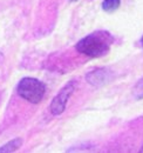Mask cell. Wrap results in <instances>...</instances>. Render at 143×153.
<instances>
[{
  "instance_id": "6da1fadb",
  "label": "cell",
  "mask_w": 143,
  "mask_h": 153,
  "mask_svg": "<svg viewBox=\"0 0 143 153\" xmlns=\"http://www.w3.org/2000/svg\"><path fill=\"white\" fill-rule=\"evenodd\" d=\"M114 38L108 32H94L77 41L75 48L79 53L89 58H102L110 51Z\"/></svg>"
},
{
  "instance_id": "7a4b0ae2",
  "label": "cell",
  "mask_w": 143,
  "mask_h": 153,
  "mask_svg": "<svg viewBox=\"0 0 143 153\" xmlns=\"http://www.w3.org/2000/svg\"><path fill=\"white\" fill-rule=\"evenodd\" d=\"M17 92L22 99L32 104H39L45 97L46 85L39 79L32 76H25L19 81Z\"/></svg>"
},
{
  "instance_id": "3957f363",
  "label": "cell",
  "mask_w": 143,
  "mask_h": 153,
  "mask_svg": "<svg viewBox=\"0 0 143 153\" xmlns=\"http://www.w3.org/2000/svg\"><path fill=\"white\" fill-rule=\"evenodd\" d=\"M74 90H75V81L67 82L60 90V92L54 97V99L52 100V102L49 105V111H51L52 114L60 115L65 112L66 106H67V102H68L71 96L73 94Z\"/></svg>"
},
{
  "instance_id": "277c9868",
  "label": "cell",
  "mask_w": 143,
  "mask_h": 153,
  "mask_svg": "<svg viewBox=\"0 0 143 153\" xmlns=\"http://www.w3.org/2000/svg\"><path fill=\"white\" fill-rule=\"evenodd\" d=\"M114 72L109 70L108 67H100L95 68L93 71H89L86 74V80L87 82L95 86V87H101L109 84L114 79Z\"/></svg>"
},
{
  "instance_id": "5b68a950",
  "label": "cell",
  "mask_w": 143,
  "mask_h": 153,
  "mask_svg": "<svg viewBox=\"0 0 143 153\" xmlns=\"http://www.w3.org/2000/svg\"><path fill=\"white\" fill-rule=\"evenodd\" d=\"M21 145H22V139L21 138H15L13 140H10L5 145L0 146V153L14 152V151L18 150L19 147H21Z\"/></svg>"
},
{
  "instance_id": "8992f818",
  "label": "cell",
  "mask_w": 143,
  "mask_h": 153,
  "mask_svg": "<svg viewBox=\"0 0 143 153\" xmlns=\"http://www.w3.org/2000/svg\"><path fill=\"white\" fill-rule=\"evenodd\" d=\"M120 5H121V0H103L102 10L105 12H114L120 7Z\"/></svg>"
},
{
  "instance_id": "52a82bcc",
  "label": "cell",
  "mask_w": 143,
  "mask_h": 153,
  "mask_svg": "<svg viewBox=\"0 0 143 153\" xmlns=\"http://www.w3.org/2000/svg\"><path fill=\"white\" fill-rule=\"evenodd\" d=\"M133 96L137 100L143 99V78H141L133 87Z\"/></svg>"
},
{
  "instance_id": "ba28073f",
  "label": "cell",
  "mask_w": 143,
  "mask_h": 153,
  "mask_svg": "<svg viewBox=\"0 0 143 153\" xmlns=\"http://www.w3.org/2000/svg\"><path fill=\"white\" fill-rule=\"evenodd\" d=\"M141 45H142V47H143V37L141 38Z\"/></svg>"
},
{
  "instance_id": "9c48e42d",
  "label": "cell",
  "mask_w": 143,
  "mask_h": 153,
  "mask_svg": "<svg viewBox=\"0 0 143 153\" xmlns=\"http://www.w3.org/2000/svg\"><path fill=\"white\" fill-rule=\"evenodd\" d=\"M69 1H72V2H73V1H77V0H69Z\"/></svg>"
}]
</instances>
